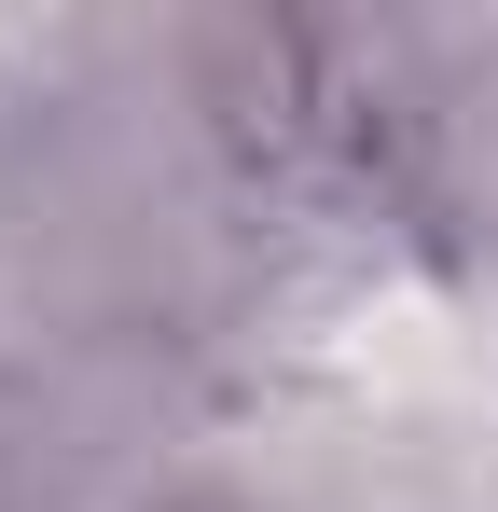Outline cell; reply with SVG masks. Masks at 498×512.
<instances>
[{"instance_id":"cell-1","label":"cell","mask_w":498,"mask_h":512,"mask_svg":"<svg viewBox=\"0 0 498 512\" xmlns=\"http://www.w3.org/2000/svg\"><path fill=\"white\" fill-rule=\"evenodd\" d=\"M166 512H249V499H166Z\"/></svg>"}]
</instances>
